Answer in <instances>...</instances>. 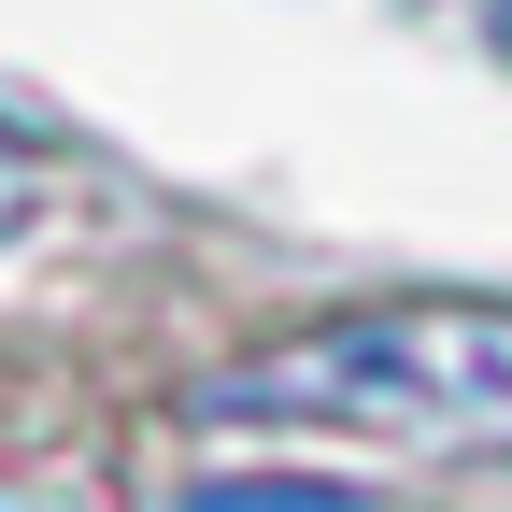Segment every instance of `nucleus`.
Here are the masks:
<instances>
[{
	"label": "nucleus",
	"mask_w": 512,
	"mask_h": 512,
	"mask_svg": "<svg viewBox=\"0 0 512 512\" xmlns=\"http://www.w3.org/2000/svg\"><path fill=\"white\" fill-rule=\"evenodd\" d=\"M200 413H285L356 441H512V313L498 299H384L299 328L200 384Z\"/></svg>",
	"instance_id": "obj_1"
},
{
	"label": "nucleus",
	"mask_w": 512,
	"mask_h": 512,
	"mask_svg": "<svg viewBox=\"0 0 512 512\" xmlns=\"http://www.w3.org/2000/svg\"><path fill=\"white\" fill-rule=\"evenodd\" d=\"M185 512H356V484H328V470H228Z\"/></svg>",
	"instance_id": "obj_2"
},
{
	"label": "nucleus",
	"mask_w": 512,
	"mask_h": 512,
	"mask_svg": "<svg viewBox=\"0 0 512 512\" xmlns=\"http://www.w3.org/2000/svg\"><path fill=\"white\" fill-rule=\"evenodd\" d=\"M15 228H29V157L0 143V242H15Z\"/></svg>",
	"instance_id": "obj_3"
},
{
	"label": "nucleus",
	"mask_w": 512,
	"mask_h": 512,
	"mask_svg": "<svg viewBox=\"0 0 512 512\" xmlns=\"http://www.w3.org/2000/svg\"><path fill=\"white\" fill-rule=\"evenodd\" d=\"M498 43H512V0H498Z\"/></svg>",
	"instance_id": "obj_4"
}]
</instances>
